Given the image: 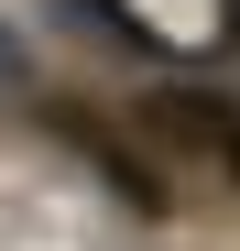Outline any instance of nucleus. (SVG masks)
Segmentation results:
<instances>
[{"mask_svg": "<svg viewBox=\"0 0 240 251\" xmlns=\"http://www.w3.org/2000/svg\"><path fill=\"white\" fill-rule=\"evenodd\" d=\"M153 131L240 175V99H208V88H164V99H153Z\"/></svg>", "mask_w": 240, "mask_h": 251, "instance_id": "nucleus-1", "label": "nucleus"}, {"mask_svg": "<svg viewBox=\"0 0 240 251\" xmlns=\"http://www.w3.org/2000/svg\"><path fill=\"white\" fill-rule=\"evenodd\" d=\"M66 142H76V153H88V164H98V175H109L120 197H131V207H142V219H153V207H164V186H153V164H131V153H120L109 131H88V120H66Z\"/></svg>", "mask_w": 240, "mask_h": 251, "instance_id": "nucleus-2", "label": "nucleus"}, {"mask_svg": "<svg viewBox=\"0 0 240 251\" xmlns=\"http://www.w3.org/2000/svg\"><path fill=\"white\" fill-rule=\"evenodd\" d=\"M66 11H88V33H109V44H131V55H153V22H131L120 0H66Z\"/></svg>", "mask_w": 240, "mask_h": 251, "instance_id": "nucleus-3", "label": "nucleus"}, {"mask_svg": "<svg viewBox=\"0 0 240 251\" xmlns=\"http://www.w3.org/2000/svg\"><path fill=\"white\" fill-rule=\"evenodd\" d=\"M22 76H33V66H22V44H11V33H0V99H11Z\"/></svg>", "mask_w": 240, "mask_h": 251, "instance_id": "nucleus-4", "label": "nucleus"}]
</instances>
